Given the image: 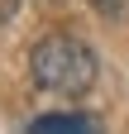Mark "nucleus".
<instances>
[{
	"label": "nucleus",
	"instance_id": "obj_1",
	"mask_svg": "<svg viewBox=\"0 0 129 134\" xmlns=\"http://www.w3.org/2000/svg\"><path fill=\"white\" fill-rule=\"evenodd\" d=\"M29 72H34V81L43 91L81 96L96 81V53L77 34H43V38L29 48Z\"/></svg>",
	"mask_w": 129,
	"mask_h": 134
},
{
	"label": "nucleus",
	"instance_id": "obj_2",
	"mask_svg": "<svg viewBox=\"0 0 129 134\" xmlns=\"http://www.w3.org/2000/svg\"><path fill=\"white\" fill-rule=\"evenodd\" d=\"M29 134H101V120L86 110H53V115H38Z\"/></svg>",
	"mask_w": 129,
	"mask_h": 134
},
{
	"label": "nucleus",
	"instance_id": "obj_3",
	"mask_svg": "<svg viewBox=\"0 0 129 134\" xmlns=\"http://www.w3.org/2000/svg\"><path fill=\"white\" fill-rule=\"evenodd\" d=\"M86 5L96 14H105V19H124V14H129V0H86Z\"/></svg>",
	"mask_w": 129,
	"mask_h": 134
}]
</instances>
